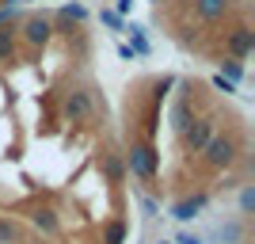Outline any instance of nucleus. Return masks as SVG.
I'll return each instance as SVG.
<instances>
[{"mask_svg":"<svg viewBox=\"0 0 255 244\" xmlns=\"http://www.w3.org/2000/svg\"><path fill=\"white\" fill-rule=\"evenodd\" d=\"M149 88H152V103H164V99H168V92L175 88V76H156Z\"/></svg>","mask_w":255,"mask_h":244,"instance_id":"16","label":"nucleus"},{"mask_svg":"<svg viewBox=\"0 0 255 244\" xmlns=\"http://www.w3.org/2000/svg\"><path fill=\"white\" fill-rule=\"evenodd\" d=\"M221 46H225L229 57H236V61H248V57H252V50H255V27L248 23V15H240V19L221 34Z\"/></svg>","mask_w":255,"mask_h":244,"instance_id":"6","label":"nucleus"},{"mask_svg":"<svg viewBox=\"0 0 255 244\" xmlns=\"http://www.w3.org/2000/svg\"><path fill=\"white\" fill-rule=\"evenodd\" d=\"M15 31H19V46H27V50H34V53H42L46 46L53 42L50 11H27V15L15 23Z\"/></svg>","mask_w":255,"mask_h":244,"instance_id":"5","label":"nucleus"},{"mask_svg":"<svg viewBox=\"0 0 255 244\" xmlns=\"http://www.w3.org/2000/svg\"><path fill=\"white\" fill-rule=\"evenodd\" d=\"M23 15H19V8L15 4H0V23H19Z\"/></svg>","mask_w":255,"mask_h":244,"instance_id":"19","label":"nucleus"},{"mask_svg":"<svg viewBox=\"0 0 255 244\" xmlns=\"http://www.w3.org/2000/svg\"><path fill=\"white\" fill-rule=\"evenodd\" d=\"M19 61V31L15 23H0V65Z\"/></svg>","mask_w":255,"mask_h":244,"instance_id":"9","label":"nucleus"},{"mask_svg":"<svg viewBox=\"0 0 255 244\" xmlns=\"http://www.w3.org/2000/svg\"><path fill=\"white\" fill-rule=\"evenodd\" d=\"M99 19H103V27H111V31H122V15H118V11H99Z\"/></svg>","mask_w":255,"mask_h":244,"instance_id":"20","label":"nucleus"},{"mask_svg":"<svg viewBox=\"0 0 255 244\" xmlns=\"http://www.w3.org/2000/svg\"><path fill=\"white\" fill-rule=\"evenodd\" d=\"M244 153H248V134L240 126H225L206 141V149L198 157H202L206 172H233L236 164L244 160Z\"/></svg>","mask_w":255,"mask_h":244,"instance_id":"1","label":"nucleus"},{"mask_svg":"<svg viewBox=\"0 0 255 244\" xmlns=\"http://www.w3.org/2000/svg\"><path fill=\"white\" fill-rule=\"evenodd\" d=\"M99 111V88L96 84H73V88H65L61 92V115L69 118V122H88V118H96Z\"/></svg>","mask_w":255,"mask_h":244,"instance_id":"3","label":"nucleus"},{"mask_svg":"<svg viewBox=\"0 0 255 244\" xmlns=\"http://www.w3.org/2000/svg\"><path fill=\"white\" fill-rule=\"evenodd\" d=\"M160 244H171V241H160Z\"/></svg>","mask_w":255,"mask_h":244,"instance_id":"26","label":"nucleus"},{"mask_svg":"<svg viewBox=\"0 0 255 244\" xmlns=\"http://www.w3.org/2000/svg\"><path fill=\"white\" fill-rule=\"evenodd\" d=\"M122 160H126V176H133V180L156 187V180H160V153H156V145H152L149 138H141V134L129 130L126 157H122Z\"/></svg>","mask_w":255,"mask_h":244,"instance_id":"2","label":"nucleus"},{"mask_svg":"<svg viewBox=\"0 0 255 244\" xmlns=\"http://www.w3.org/2000/svg\"><path fill=\"white\" fill-rule=\"evenodd\" d=\"M210 202H213V191H210V187H198V191L183 195L179 202H171V218H175V222H194Z\"/></svg>","mask_w":255,"mask_h":244,"instance_id":"8","label":"nucleus"},{"mask_svg":"<svg viewBox=\"0 0 255 244\" xmlns=\"http://www.w3.org/2000/svg\"><path fill=\"white\" fill-rule=\"evenodd\" d=\"M129 38H133V53H137V57H149V38H145V31H141L137 23L129 27Z\"/></svg>","mask_w":255,"mask_h":244,"instance_id":"18","label":"nucleus"},{"mask_svg":"<svg viewBox=\"0 0 255 244\" xmlns=\"http://www.w3.org/2000/svg\"><path fill=\"white\" fill-rule=\"evenodd\" d=\"M129 8H133V0H115V11H118V15H126Z\"/></svg>","mask_w":255,"mask_h":244,"instance_id":"24","label":"nucleus"},{"mask_svg":"<svg viewBox=\"0 0 255 244\" xmlns=\"http://www.w3.org/2000/svg\"><path fill=\"white\" fill-rule=\"evenodd\" d=\"M213 88H217V92H225V96H229V92H236V84H233V80H225L221 73L213 76Z\"/></svg>","mask_w":255,"mask_h":244,"instance_id":"21","label":"nucleus"},{"mask_svg":"<svg viewBox=\"0 0 255 244\" xmlns=\"http://www.w3.org/2000/svg\"><path fill=\"white\" fill-rule=\"evenodd\" d=\"M103 176L107 183H126V160H122V153H115V149H107L103 153Z\"/></svg>","mask_w":255,"mask_h":244,"instance_id":"11","label":"nucleus"},{"mask_svg":"<svg viewBox=\"0 0 255 244\" xmlns=\"http://www.w3.org/2000/svg\"><path fill=\"white\" fill-rule=\"evenodd\" d=\"M252 210H255V187L244 183L240 187V218H252Z\"/></svg>","mask_w":255,"mask_h":244,"instance_id":"17","label":"nucleus"},{"mask_svg":"<svg viewBox=\"0 0 255 244\" xmlns=\"http://www.w3.org/2000/svg\"><path fill=\"white\" fill-rule=\"evenodd\" d=\"M31 225L42 237H57L61 233V218H57V210H50V206H38V210L31 214Z\"/></svg>","mask_w":255,"mask_h":244,"instance_id":"10","label":"nucleus"},{"mask_svg":"<svg viewBox=\"0 0 255 244\" xmlns=\"http://www.w3.org/2000/svg\"><path fill=\"white\" fill-rule=\"evenodd\" d=\"M171 244H202V237H198V233H179Z\"/></svg>","mask_w":255,"mask_h":244,"instance_id":"23","label":"nucleus"},{"mask_svg":"<svg viewBox=\"0 0 255 244\" xmlns=\"http://www.w3.org/2000/svg\"><path fill=\"white\" fill-rule=\"evenodd\" d=\"M217 130H221V115H217V111L194 115L191 122L179 130V149L187 153V157H194V153H202V149H206V141H210Z\"/></svg>","mask_w":255,"mask_h":244,"instance_id":"4","label":"nucleus"},{"mask_svg":"<svg viewBox=\"0 0 255 244\" xmlns=\"http://www.w3.org/2000/svg\"><path fill=\"white\" fill-rule=\"evenodd\" d=\"M53 15H61V19L76 23V27H84V19H88V8L80 4V0H69V4H61V8L53 11Z\"/></svg>","mask_w":255,"mask_h":244,"instance_id":"14","label":"nucleus"},{"mask_svg":"<svg viewBox=\"0 0 255 244\" xmlns=\"http://www.w3.org/2000/svg\"><path fill=\"white\" fill-rule=\"evenodd\" d=\"M126 233H129V225L122 218H111L103 225V244H126Z\"/></svg>","mask_w":255,"mask_h":244,"instance_id":"13","label":"nucleus"},{"mask_svg":"<svg viewBox=\"0 0 255 244\" xmlns=\"http://www.w3.org/2000/svg\"><path fill=\"white\" fill-rule=\"evenodd\" d=\"M4 4H19V0H4Z\"/></svg>","mask_w":255,"mask_h":244,"instance_id":"25","label":"nucleus"},{"mask_svg":"<svg viewBox=\"0 0 255 244\" xmlns=\"http://www.w3.org/2000/svg\"><path fill=\"white\" fill-rule=\"evenodd\" d=\"M191 15L202 27H221L236 15V0H191Z\"/></svg>","mask_w":255,"mask_h":244,"instance_id":"7","label":"nucleus"},{"mask_svg":"<svg viewBox=\"0 0 255 244\" xmlns=\"http://www.w3.org/2000/svg\"><path fill=\"white\" fill-rule=\"evenodd\" d=\"M23 222H15L11 214H0V244H23Z\"/></svg>","mask_w":255,"mask_h":244,"instance_id":"12","label":"nucleus"},{"mask_svg":"<svg viewBox=\"0 0 255 244\" xmlns=\"http://www.w3.org/2000/svg\"><path fill=\"white\" fill-rule=\"evenodd\" d=\"M240 187V176H225L221 183H217V191H236Z\"/></svg>","mask_w":255,"mask_h":244,"instance_id":"22","label":"nucleus"},{"mask_svg":"<svg viewBox=\"0 0 255 244\" xmlns=\"http://www.w3.org/2000/svg\"><path fill=\"white\" fill-rule=\"evenodd\" d=\"M221 76H225V80H233V84H240V80H244V61L221 57Z\"/></svg>","mask_w":255,"mask_h":244,"instance_id":"15","label":"nucleus"}]
</instances>
